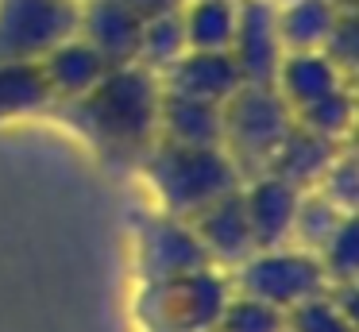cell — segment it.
Wrapping results in <instances>:
<instances>
[{"label": "cell", "instance_id": "cell-1", "mask_svg": "<svg viewBox=\"0 0 359 332\" xmlns=\"http://www.w3.org/2000/svg\"><path fill=\"white\" fill-rule=\"evenodd\" d=\"M158 100L163 85L143 66H116L74 100L50 105L78 135H86L104 159L135 166L158 143Z\"/></svg>", "mask_w": 359, "mask_h": 332}, {"label": "cell", "instance_id": "cell-2", "mask_svg": "<svg viewBox=\"0 0 359 332\" xmlns=\"http://www.w3.org/2000/svg\"><path fill=\"white\" fill-rule=\"evenodd\" d=\"M140 166L158 201V213L178 216V220H189L205 205H212L224 193L243 185L240 170L228 159L224 147H182V143L158 139L143 154Z\"/></svg>", "mask_w": 359, "mask_h": 332}, {"label": "cell", "instance_id": "cell-3", "mask_svg": "<svg viewBox=\"0 0 359 332\" xmlns=\"http://www.w3.org/2000/svg\"><path fill=\"white\" fill-rule=\"evenodd\" d=\"M290 128H294V108L278 97L274 85H240L220 105V147L236 162L243 182L266 174Z\"/></svg>", "mask_w": 359, "mask_h": 332}, {"label": "cell", "instance_id": "cell-4", "mask_svg": "<svg viewBox=\"0 0 359 332\" xmlns=\"http://www.w3.org/2000/svg\"><path fill=\"white\" fill-rule=\"evenodd\" d=\"M228 278H232L236 293L266 301L278 313H286V309L302 305L309 298H320L328 290V278L320 270L317 255L302 251V247H290V244L248 255L236 270H228Z\"/></svg>", "mask_w": 359, "mask_h": 332}, {"label": "cell", "instance_id": "cell-5", "mask_svg": "<svg viewBox=\"0 0 359 332\" xmlns=\"http://www.w3.org/2000/svg\"><path fill=\"white\" fill-rule=\"evenodd\" d=\"M81 0H0V62H39L78 35Z\"/></svg>", "mask_w": 359, "mask_h": 332}, {"label": "cell", "instance_id": "cell-6", "mask_svg": "<svg viewBox=\"0 0 359 332\" xmlns=\"http://www.w3.org/2000/svg\"><path fill=\"white\" fill-rule=\"evenodd\" d=\"M205 263L209 259H205L189 220L166 213H151L135 220V267H140L143 286H163L170 278L205 267Z\"/></svg>", "mask_w": 359, "mask_h": 332}, {"label": "cell", "instance_id": "cell-7", "mask_svg": "<svg viewBox=\"0 0 359 332\" xmlns=\"http://www.w3.org/2000/svg\"><path fill=\"white\" fill-rule=\"evenodd\" d=\"M232 54L243 85H274L282 62V39H278V4L274 0H236V31H232Z\"/></svg>", "mask_w": 359, "mask_h": 332}, {"label": "cell", "instance_id": "cell-8", "mask_svg": "<svg viewBox=\"0 0 359 332\" xmlns=\"http://www.w3.org/2000/svg\"><path fill=\"white\" fill-rule=\"evenodd\" d=\"M189 228H194L205 259L220 270H236L248 255H255V236H251L240 190L224 193L220 201L205 205L197 216H189Z\"/></svg>", "mask_w": 359, "mask_h": 332}, {"label": "cell", "instance_id": "cell-9", "mask_svg": "<svg viewBox=\"0 0 359 332\" xmlns=\"http://www.w3.org/2000/svg\"><path fill=\"white\" fill-rule=\"evenodd\" d=\"M143 15L128 0H81L78 4V39H86L104 66H132L140 51Z\"/></svg>", "mask_w": 359, "mask_h": 332}, {"label": "cell", "instance_id": "cell-10", "mask_svg": "<svg viewBox=\"0 0 359 332\" xmlns=\"http://www.w3.org/2000/svg\"><path fill=\"white\" fill-rule=\"evenodd\" d=\"M240 197H243V213H248L251 236H255V251L286 247L302 190H294L290 182H282L274 174H259V178H248L240 185Z\"/></svg>", "mask_w": 359, "mask_h": 332}, {"label": "cell", "instance_id": "cell-11", "mask_svg": "<svg viewBox=\"0 0 359 332\" xmlns=\"http://www.w3.org/2000/svg\"><path fill=\"white\" fill-rule=\"evenodd\" d=\"M163 93H178V97L209 100V105H224L236 89L243 85L240 69H236L228 51H186L163 77H158Z\"/></svg>", "mask_w": 359, "mask_h": 332}, {"label": "cell", "instance_id": "cell-12", "mask_svg": "<svg viewBox=\"0 0 359 332\" xmlns=\"http://www.w3.org/2000/svg\"><path fill=\"white\" fill-rule=\"evenodd\" d=\"M344 85L351 81L320 51H286L278 62V74H274V89L294 112H302L305 105L344 89Z\"/></svg>", "mask_w": 359, "mask_h": 332}, {"label": "cell", "instance_id": "cell-13", "mask_svg": "<svg viewBox=\"0 0 359 332\" xmlns=\"http://www.w3.org/2000/svg\"><path fill=\"white\" fill-rule=\"evenodd\" d=\"M340 151H344L340 143H332V139L317 135V131L302 128V124L294 120L290 135L282 139V147L274 151V159H271V166H266V174H274V178H282V182H290L294 190H313V185L320 182V174L332 166V159H336Z\"/></svg>", "mask_w": 359, "mask_h": 332}, {"label": "cell", "instance_id": "cell-14", "mask_svg": "<svg viewBox=\"0 0 359 332\" xmlns=\"http://www.w3.org/2000/svg\"><path fill=\"white\" fill-rule=\"evenodd\" d=\"M39 69L43 77H47L50 85V97L58 100H74V97H86L89 89H93L97 81H101L104 74H109V66H104V58L93 51V46L86 43V39H66V43H58L55 51H47L39 58Z\"/></svg>", "mask_w": 359, "mask_h": 332}, {"label": "cell", "instance_id": "cell-15", "mask_svg": "<svg viewBox=\"0 0 359 332\" xmlns=\"http://www.w3.org/2000/svg\"><path fill=\"white\" fill-rule=\"evenodd\" d=\"M158 139L182 147H220V105L163 93V100H158Z\"/></svg>", "mask_w": 359, "mask_h": 332}, {"label": "cell", "instance_id": "cell-16", "mask_svg": "<svg viewBox=\"0 0 359 332\" xmlns=\"http://www.w3.org/2000/svg\"><path fill=\"white\" fill-rule=\"evenodd\" d=\"M282 51H320L344 4L336 0H274Z\"/></svg>", "mask_w": 359, "mask_h": 332}, {"label": "cell", "instance_id": "cell-17", "mask_svg": "<svg viewBox=\"0 0 359 332\" xmlns=\"http://www.w3.org/2000/svg\"><path fill=\"white\" fill-rule=\"evenodd\" d=\"M55 105L39 62H0V124Z\"/></svg>", "mask_w": 359, "mask_h": 332}, {"label": "cell", "instance_id": "cell-18", "mask_svg": "<svg viewBox=\"0 0 359 332\" xmlns=\"http://www.w3.org/2000/svg\"><path fill=\"white\" fill-rule=\"evenodd\" d=\"M182 31L189 51H228L236 31V0H186Z\"/></svg>", "mask_w": 359, "mask_h": 332}, {"label": "cell", "instance_id": "cell-19", "mask_svg": "<svg viewBox=\"0 0 359 332\" xmlns=\"http://www.w3.org/2000/svg\"><path fill=\"white\" fill-rule=\"evenodd\" d=\"M186 31H182V8L163 15H147L140 31V51H135V66L151 69L155 77H163L174 62L186 54Z\"/></svg>", "mask_w": 359, "mask_h": 332}, {"label": "cell", "instance_id": "cell-20", "mask_svg": "<svg viewBox=\"0 0 359 332\" xmlns=\"http://www.w3.org/2000/svg\"><path fill=\"white\" fill-rule=\"evenodd\" d=\"M351 213H340L328 197H320L317 190H302L297 197V208H294V228H290V244L302 247V251H313L317 255L320 247L328 244L336 228L348 220Z\"/></svg>", "mask_w": 359, "mask_h": 332}, {"label": "cell", "instance_id": "cell-21", "mask_svg": "<svg viewBox=\"0 0 359 332\" xmlns=\"http://www.w3.org/2000/svg\"><path fill=\"white\" fill-rule=\"evenodd\" d=\"M294 120L317 135L332 139V143H344L351 135V124H355V93H351V85H344V89L305 105L302 112H294Z\"/></svg>", "mask_w": 359, "mask_h": 332}, {"label": "cell", "instance_id": "cell-22", "mask_svg": "<svg viewBox=\"0 0 359 332\" xmlns=\"http://www.w3.org/2000/svg\"><path fill=\"white\" fill-rule=\"evenodd\" d=\"M317 263L325 270L328 286H351L359 274V228H355V213L328 236V244L317 251Z\"/></svg>", "mask_w": 359, "mask_h": 332}, {"label": "cell", "instance_id": "cell-23", "mask_svg": "<svg viewBox=\"0 0 359 332\" xmlns=\"http://www.w3.org/2000/svg\"><path fill=\"white\" fill-rule=\"evenodd\" d=\"M282 324H286V332H355V317L344 313V309L328 298V290L320 293V298H309V301H302V305L286 309V313H282Z\"/></svg>", "mask_w": 359, "mask_h": 332}, {"label": "cell", "instance_id": "cell-24", "mask_svg": "<svg viewBox=\"0 0 359 332\" xmlns=\"http://www.w3.org/2000/svg\"><path fill=\"white\" fill-rule=\"evenodd\" d=\"M212 332H286V324H282V313L274 305L232 293V301L224 305Z\"/></svg>", "mask_w": 359, "mask_h": 332}, {"label": "cell", "instance_id": "cell-25", "mask_svg": "<svg viewBox=\"0 0 359 332\" xmlns=\"http://www.w3.org/2000/svg\"><path fill=\"white\" fill-rule=\"evenodd\" d=\"M320 197H328L340 213H355L359 205V178H355V154L344 147L340 154L332 159V166L320 174V182L313 185Z\"/></svg>", "mask_w": 359, "mask_h": 332}, {"label": "cell", "instance_id": "cell-26", "mask_svg": "<svg viewBox=\"0 0 359 332\" xmlns=\"http://www.w3.org/2000/svg\"><path fill=\"white\" fill-rule=\"evenodd\" d=\"M355 51H359L355 12H351V8H340V15H336L332 31H328L325 46H320V54H325V58L332 62V66H336V69H340V74L351 81V74H355Z\"/></svg>", "mask_w": 359, "mask_h": 332}, {"label": "cell", "instance_id": "cell-27", "mask_svg": "<svg viewBox=\"0 0 359 332\" xmlns=\"http://www.w3.org/2000/svg\"><path fill=\"white\" fill-rule=\"evenodd\" d=\"M128 4L135 8V12L147 20V15H163V12H178L186 0H128Z\"/></svg>", "mask_w": 359, "mask_h": 332}, {"label": "cell", "instance_id": "cell-28", "mask_svg": "<svg viewBox=\"0 0 359 332\" xmlns=\"http://www.w3.org/2000/svg\"><path fill=\"white\" fill-rule=\"evenodd\" d=\"M336 4H344V8H351V0H336Z\"/></svg>", "mask_w": 359, "mask_h": 332}]
</instances>
